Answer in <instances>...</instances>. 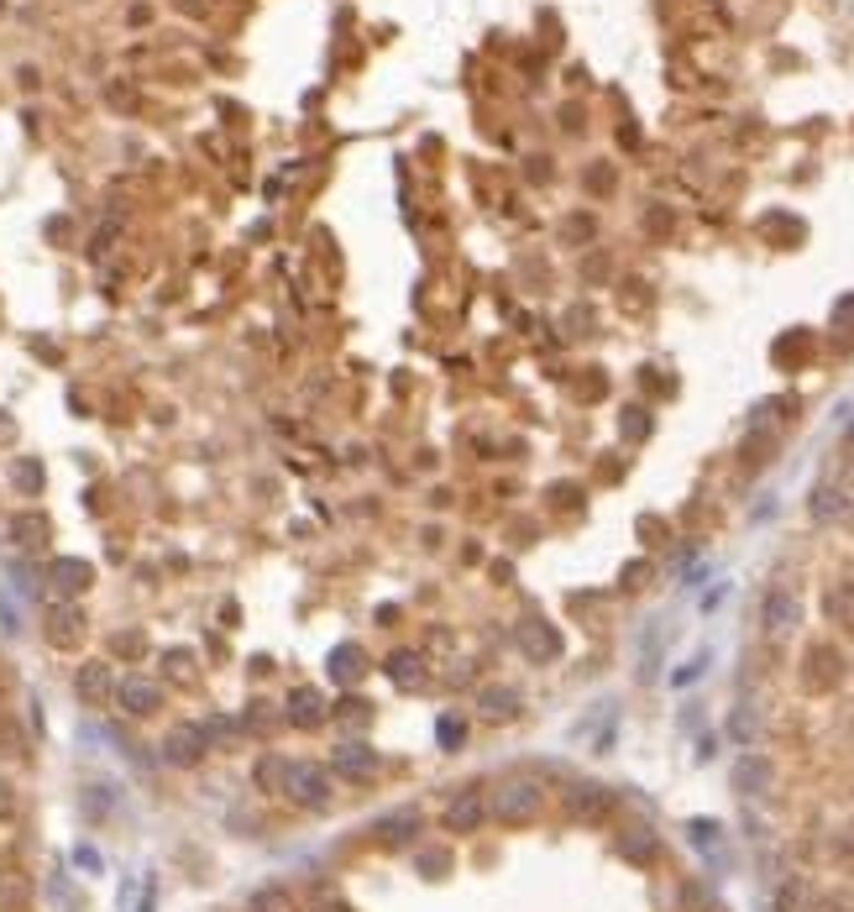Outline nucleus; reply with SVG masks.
<instances>
[{
  "mask_svg": "<svg viewBox=\"0 0 854 912\" xmlns=\"http://www.w3.org/2000/svg\"><path fill=\"white\" fill-rule=\"evenodd\" d=\"M278 793L305 808V813H320L331 802V771H320L315 761H284V776H278Z\"/></svg>",
  "mask_w": 854,
  "mask_h": 912,
  "instance_id": "f257e3e1",
  "label": "nucleus"
},
{
  "mask_svg": "<svg viewBox=\"0 0 854 912\" xmlns=\"http://www.w3.org/2000/svg\"><path fill=\"white\" fill-rule=\"evenodd\" d=\"M540 802H546L540 782H524V776H514V782H503L499 793H493V813H499L503 823H530V818L540 813Z\"/></svg>",
  "mask_w": 854,
  "mask_h": 912,
  "instance_id": "f03ea898",
  "label": "nucleus"
},
{
  "mask_svg": "<svg viewBox=\"0 0 854 912\" xmlns=\"http://www.w3.org/2000/svg\"><path fill=\"white\" fill-rule=\"evenodd\" d=\"M802 625V598L792 593V588H771L765 603H760V629L771 635V640H782L792 629Z\"/></svg>",
  "mask_w": 854,
  "mask_h": 912,
  "instance_id": "7ed1b4c3",
  "label": "nucleus"
},
{
  "mask_svg": "<svg viewBox=\"0 0 854 912\" xmlns=\"http://www.w3.org/2000/svg\"><path fill=\"white\" fill-rule=\"evenodd\" d=\"M116 703L126 719H152L163 708V687L152 676H126V682H116Z\"/></svg>",
  "mask_w": 854,
  "mask_h": 912,
  "instance_id": "20e7f679",
  "label": "nucleus"
},
{
  "mask_svg": "<svg viewBox=\"0 0 854 912\" xmlns=\"http://www.w3.org/2000/svg\"><path fill=\"white\" fill-rule=\"evenodd\" d=\"M514 646H520L535 666H546V661L561 656V635H556L546 619H520V629H514Z\"/></svg>",
  "mask_w": 854,
  "mask_h": 912,
  "instance_id": "39448f33",
  "label": "nucleus"
},
{
  "mask_svg": "<svg viewBox=\"0 0 854 912\" xmlns=\"http://www.w3.org/2000/svg\"><path fill=\"white\" fill-rule=\"evenodd\" d=\"M618 797L608 793V787H597V782H582V787H571L567 793V813L577 818V823H603V818L614 813Z\"/></svg>",
  "mask_w": 854,
  "mask_h": 912,
  "instance_id": "423d86ee",
  "label": "nucleus"
},
{
  "mask_svg": "<svg viewBox=\"0 0 854 912\" xmlns=\"http://www.w3.org/2000/svg\"><path fill=\"white\" fill-rule=\"evenodd\" d=\"M90 582H95V567H90V561H79V556H58V561L48 567L53 598H79Z\"/></svg>",
  "mask_w": 854,
  "mask_h": 912,
  "instance_id": "0eeeda50",
  "label": "nucleus"
},
{
  "mask_svg": "<svg viewBox=\"0 0 854 912\" xmlns=\"http://www.w3.org/2000/svg\"><path fill=\"white\" fill-rule=\"evenodd\" d=\"M73 693H79L84 708H105V703L116 697V672H111L105 661H90V666H79V676H73Z\"/></svg>",
  "mask_w": 854,
  "mask_h": 912,
  "instance_id": "6e6552de",
  "label": "nucleus"
},
{
  "mask_svg": "<svg viewBox=\"0 0 854 912\" xmlns=\"http://www.w3.org/2000/svg\"><path fill=\"white\" fill-rule=\"evenodd\" d=\"M482 818H488V797L477 793H456L446 802V834H477L482 829Z\"/></svg>",
  "mask_w": 854,
  "mask_h": 912,
  "instance_id": "1a4fd4ad",
  "label": "nucleus"
},
{
  "mask_svg": "<svg viewBox=\"0 0 854 912\" xmlns=\"http://www.w3.org/2000/svg\"><path fill=\"white\" fill-rule=\"evenodd\" d=\"M205 750H210L205 729H200V723H179V729L163 740V761H168V766H194Z\"/></svg>",
  "mask_w": 854,
  "mask_h": 912,
  "instance_id": "9d476101",
  "label": "nucleus"
},
{
  "mask_svg": "<svg viewBox=\"0 0 854 912\" xmlns=\"http://www.w3.org/2000/svg\"><path fill=\"white\" fill-rule=\"evenodd\" d=\"M802 682L818 693V687H839L844 682V656L833 646H812L807 650V672H802Z\"/></svg>",
  "mask_w": 854,
  "mask_h": 912,
  "instance_id": "9b49d317",
  "label": "nucleus"
},
{
  "mask_svg": "<svg viewBox=\"0 0 854 912\" xmlns=\"http://www.w3.org/2000/svg\"><path fill=\"white\" fill-rule=\"evenodd\" d=\"M771 782H776V771H771L765 755H739V766H735V793L739 797H765L771 793Z\"/></svg>",
  "mask_w": 854,
  "mask_h": 912,
  "instance_id": "f8f14e48",
  "label": "nucleus"
},
{
  "mask_svg": "<svg viewBox=\"0 0 854 912\" xmlns=\"http://www.w3.org/2000/svg\"><path fill=\"white\" fill-rule=\"evenodd\" d=\"M326 719H331V708H326V697L315 693V687H294L288 693V723L294 729H320Z\"/></svg>",
  "mask_w": 854,
  "mask_h": 912,
  "instance_id": "ddd939ff",
  "label": "nucleus"
},
{
  "mask_svg": "<svg viewBox=\"0 0 854 912\" xmlns=\"http://www.w3.org/2000/svg\"><path fill=\"white\" fill-rule=\"evenodd\" d=\"M388 676H394V687H409V693H420L430 682L425 661H420L414 650H394V656H388Z\"/></svg>",
  "mask_w": 854,
  "mask_h": 912,
  "instance_id": "4468645a",
  "label": "nucleus"
},
{
  "mask_svg": "<svg viewBox=\"0 0 854 912\" xmlns=\"http://www.w3.org/2000/svg\"><path fill=\"white\" fill-rule=\"evenodd\" d=\"M11 540H16L22 551H43L53 540L48 514H16V520H11Z\"/></svg>",
  "mask_w": 854,
  "mask_h": 912,
  "instance_id": "2eb2a0df",
  "label": "nucleus"
},
{
  "mask_svg": "<svg viewBox=\"0 0 854 912\" xmlns=\"http://www.w3.org/2000/svg\"><path fill=\"white\" fill-rule=\"evenodd\" d=\"M378 766H383L378 750H367V744H341V750H335V771H341V776H352V782L373 776Z\"/></svg>",
  "mask_w": 854,
  "mask_h": 912,
  "instance_id": "dca6fc26",
  "label": "nucleus"
},
{
  "mask_svg": "<svg viewBox=\"0 0 854 912\" xmlns=\"http://www.w3.org/2000/svg\"><path fill=\"white\" fill-rule=\"evenodd\" d=\"M477 708H482V719L509 723L520 714V693H514V687H482V693H477Z\"/></svg>",
  "mask_w": 854,
  "mask_h": 912,
  "instance_id": "f3484780",
  "label": "nucleus"
},
{
  "mask_svg": "<svg viewBox=\"0 0 854 912\" xmlns=\"http://www.w3.org/2000/svg\"><path fill=\"white\" fill-rule=\"evenodd\" d=\"M823 614H829L839 629L854 635V582H833L829 593H823Z\"/></svg>",
  "mask_w": 854,
  "mask_h": 912,
  "instance_id": "a211bd4d",
  "label": "nucleus"
},
{
  "mask_svg": "<svg viewBox=\"0 0 854 912\" xmlns=\"http://www.w3.org/2000/svg\"><path fill=\"white\" fill-rule=\"evenodd\" d=\"M79 625H84V614L69 608V603H58L48 614V640L53 646H69V640H79Z\"/></svg>",
  "mask_w": 854,
  "mask_h": 912,
  "instance_id": "6ab92c4d",
  "label": "nucleus"
},
{
  "mask_svg": "<svg viewBox=\"0 0 854 912\" xmlns=\"http://www.w3.org/2000/svg\"><path fill=\"white\" fill-rule=\"evenodd\" d=\"M618 855L635 865H650L656 860V834H650V829H629V834L618 840Z\"/></svg>",
  "mask_w": 854,
  "mask_h": 912,
  "instance_id": "aec40b11",
  "label": "nucleus"
},
{
  "mask_svg": "<svg viewBox=\"0 0 854 912\" xmlns=\"http://www.w3.org/2000/svg\"><path fill=\"white\" fill-rule=\"evenodd\" d=\"M356 672H367V656L356 646H335L331 650V676L335 682H356Z\"/></svg>",
  "mask_w": 854,
  "mask_h": 912,
  "instance_id": "412c9836",
  "label": "nucleus"
},
{
  "mask_svg": "<svg viewBox=\"0 0 854 912\" xmlns=\"http://www.w3.org/2000/svg\"><path fill=\"white\" fill-rule=\"evenodd\" d=\"M839 509H844V493H839V488H818V493H812V520H839Z\"/></svg>",
  "mask_w": 854,
  "mask_h": 912,
  "instance_id": "4be33fe9",
  "label": "nucleus"
},
{
  "mask_svg": "<svg viewBox=\"0 0 854 912\" xmlns=\"http://www.w3.org/2000/svg\"><path fill=\"white\" fill-rule=\"evenodd\" d=\"M247 912H294V902H288L278 887H267V891H258V897H252V908H247Z\"/></svg>",
  "mask_w": 854,
  "mask_h": 912,
  "instance_id": "5701e85b",
  "label": "nucleus"
},
{
  "mask_svg": "<svg viewBox=\"0 0 854 912\" xmlns=\"http://www.w3.org/2000/svg\"><path fill=\"white\" fill-rule=\"evenodd\" d=\"M833 331H854V294H844L833 305Z\"/></svg>",
  "mask_w": 854,
  "mask_h": 912,
  "instance_id": "b1692460",
  "label": "nucleus"
},
{
  "mask_svg": "<svg viewBox=\"0 0 854 912\" xmlns=\"http://www.w3.org/2000/svg\"><path fill=\"white\" fill-rule=\"evenodd\" d=\"M645 431H650V420H645V409H624V435H629V441H640Z\"/></svg>",
  "mask_w": 854,
  "mask_h": 912,
  "instance_id": "393cba45",
  "label": "nucleus"
},
{
  "mask_svg": "<svg viewBox=\"0 0 854 912\" xmlns=\"http://www.w3.org/2000/svg\"><path fill=\"white\" fill-rule=\"evenodd\" d=\"M16 482L37 493V488H43V467H37V461H22V467H16Z\"/></svg>",
  "mask_w": 854,
  "mask_h": 912,
  "instance_id": "a878e982",
  "label": "nucleus"
},
{
  "mask_svg": "<svg viewBox=\"0 0 854 912\" xmlns=\"http://www.w3.org/2000/svg\"><path fill=\"white\" fill-rule=\"evenodd\" d=\"M692 844H703V850L718 844V823H692Z\"/></svg>",
  "mask_w": 854,
  "mask_h": 912,
  "instance_id": "bb28decb",
  "label": "nucleus"
},
{
  "mask_svg": "<svg viewBox=\"0 0 854 912\" xmlns=\"http://www.w3.org/2000/svg\"><path fill=\"white\" fill-rule=\"evenodd\" d=\"M435 734H441V744H462V734H467V729H462L456 719H441V729H435Z\"/></svg>",
  "mask_w": 854,
  "mask_h": 912,
  "instance_id": "cd10ccee",
  "label": "nucleus"
},
{
  "mask_svg": "<svg viewBox=\"0 0 854 912\" xmlns=\"http://www.w3.org/2000/svg\"><path fill=\"white\" fill-rule=\"evenodd\" d=\"M11 802H16V797H11V782H0V818L11 813Z\"/></svg>",
  "mask_w": 854,
  "mask_h": 912,
  "instance_id": "c85d7f7f",
  "label": "nucleus"
}]
</instances>
